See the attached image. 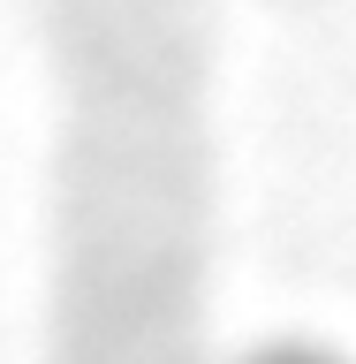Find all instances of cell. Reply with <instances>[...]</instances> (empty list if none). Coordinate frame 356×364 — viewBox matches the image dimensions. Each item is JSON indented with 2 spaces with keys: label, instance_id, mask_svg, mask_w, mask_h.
Listing matches in <instances>:
<instances>
[{
  "label": "cell",
  "instance_id": "6da1fadb",
  "mask_svg": "<svg viewBox=\"0 0 356 364\" xmlns=\"http://www.w3.org/2000/svg\"><path fill=\"white\" fill-rule=\"evenodd\" d=\"M258 364H326V357H303V349H281V357H258Z\"/></svg>",
  "mask_w": 356,
  "mask_h": 364
}]
</instances>
